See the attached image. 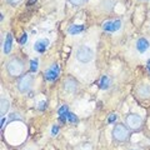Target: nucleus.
<instances>
[{
    "mask_svg": "<svg viewBox=\"0 0 150 150\" xmlns=\"http://www.w3.org/2000/svg\"><path fill=\"white\" fill-rule=\"evenodd\" d=\"M60 74V69H59V65L58 64H53L51 67L45 71V79L48 81H54L55 79H58Z\"/></svg>",
    "mask_w": 150,
    "mask_h": 150,
    "instance_id": "obj_6",
    "label": "nucleus"
},
{
    "mask_svg": "<svg viewBox=\"0 0 150 150\" xmlns=\"http://www.w3.org/2000/svg\"><path fill=\"white\" fill-rule=\"evenodd\" d=\"M110 84H111V81H110L109 76H106V75H104V76H101L100 81H99V86H100V89H103V90H105V89H108V88L110 86Z\"/></svg>",
    "mask_w": 150,
    "mask_h": 150,
    "instance_id": "obj_15",
    "label": "nucleus"
},
{
    "mask_svg": "<svg viewBox=\"0 0 150 150\" xmlns=\"http://www.w3.org/2000/svg\"><path fill=\"white\" fill-rule=\"evenodd\" d=\"M45 108H46V103H45V101H41L40 104H39V109H40V110H44Z\"/></svg>",
    "mask_w": 150,
    "mask_h": 150,
    "instance_id": "obj_25",
    "label": "nucleus"
},
{
    "mask_svg": "<svg viewBox=\"0 0 150 150\" xmlns=\"http://www.w3.org/2000/svg\"><path fill=\"white\" fill-rule=\"evenodd\" d=\"M58 114H59V116H62V115H67V114H68V106H67V105H63L62 108H59Z\"/></svg>",
    "mask_w": 150,
    "mask_h": 150,
    "instance_id": "obj_19",
    "label": "nucleus"
},
{
    "mask_svg": "<svg viewBox=\"0 0 150 150\" xmlns=\"http://www.w3.org/2000/svg\"><path fill=\"white\" fill-rule=\"evenodd\" d=\"M35 1H36V0H29V3H28V4H29V5H31V4L35 3Z\"/></svg>",
    "mask_w": 150,
    "mask_h": 150,
    "instance_id": "obj_27",
    "label": "nucleus"
},
{
    "mask_svg": "<svg viewBox=\"0 0 150 150\" xmlns=\"http://www.w3.org/2000/svg\"><path fill=\"white\" fill-rule=\"evenodd\" d=\"M11 46H13V35L9 33V34L6 35V39H5V43H4V53L5 54H9L11 51Z\"/></svg>",
    "mask_w": 150,
    "mask_h": 150,
    "instance_id": "obj_12",
    "label": "nucleus"
},
{
    "mask_svg": "<svg viewBox=\"0 0 150 150\" xmlns=\"http://www.w3.org/2000/svg\"><path fill=\"white\" fill-rule=\"evenodd\" d=\"M67 118H68V120L70 121V123H76V121H78V118H76V116H75V115L73 114V112H69V111H68Z\"/></svg>",
    "mask_w": 150,
    "mask_h": 150,
    "instance_id": "obj_18",
    "label": "nucleus"
},
{
    "mask_svg": "<svg viewBox=\"0 0 150 150\" xmlns=\"http://www.w3.org/2000/svg\"><path fill=\"white\" fill-rule=\"evenodd\" d=\"M130 137V133H129V128L124 124H116L112 129V138L116 142H125L128 140Z\"/></svg>",
    "mask_w": 150,
    "mask_h": 150,
    "instance_id": "obj_2",
    "label": "nucleus"
},
{
    "mask_svg": "<svg viewBox=\"0 0 150 150\" xmlns=\"http://www.w3.org/2000/svg\"><path fill=\"white\" fill-rule=\"evenodd\" d=\"M75 55H76V59L83 64L90 63L94 59V51L91 48H89V46H80V48L76 50V54Z\"/></svg>",
    "mask_w": 150,
    "mask_h": 150,
    "instance_id": "obj_3",
    "label": "nucleus"
},
{
    "mask_svg": "<svg viewBox=\"0 0 150 150\" xmlns=\"http://www.w3.org/2000/svg\"><path fill=\"white\" fill-rule=\"evenodd\" d=\"M6 70L11 76H20L24 71V63L18 58H11L6 63Z\"/></svg>",
    "mask_w": 150,
    "mask_h": 150,
    "instance_id": "obj_1",
    "label": "nucleus"
},
{
    "mask_svg": "<svg viewBox=\"0 0 150 150\" xmlns=\"http://www.w3.org/2000/svg\"><path fill=\"white\" fill-rule=\"evenodd\" d=\"M58 133H59V126L58 125H54L53 129H51V135H54V137H55Z\"/></svg>",
    "mask_w": 150,
    "mask_h": 150,
    "instance_id": "obj_22",
    "label": "nucleus"
},
{
    "mask_svg": "<svg viewBox=\"0 0 150 150\" xmlns=\"http://www.w3.org/2000/svg\"><path fill=\"white\" fill-rule=\"evenodd\" d=\"M125 123L126 126L130 129V130H139L143 125V119L142 116L138 115V114H129L125 119Z\"/></svg>",
    "mask_w": 150,
    "mask_h": 150,
    "instance_id": "obj_5",
    "label": "nucleus"
},
{
    "mask_svg": "<svg viewBox=\"0 0 150 150\" xmlns=\"http://www.w3.org/2000/svg\"><path fill=\"white\" fill-rule=\"evenodd\" d=\"M85 26L84 25H70L69 29H68V33L71 35H76V34H80V33L84 31Z\"/></svg>",
    "mask_w": 150,
    "mask_h": 150,
    "instance_id": "obj_13",
    "label": "nucleus"
},
{
    "mask_svg": "<svg viewBox=\"0 0 150 150\" xmlns=\"http://www.w3.org/2000/svg\"><path fill=\"white\" fill-rule=\"evenodd\" d=\"M4 124H5V118H4V116H1V125H0V128H4Z\"/></svg>",
    "mask_w": 150,
    "mask_h": 150,
    "instance_id": "obj_26",
    "label": "nucleus"
},
{
    "mask_svg": "<svg viewBox=\"0 0 150 150\" xmlns=\"http://www.w3.org/2000/svg\"><path fill=\"white\" fill-rule=\"evenodd\" d=\"M69 1L73 5H75V6H79V5H83L85 0H69Z\"/></svg>",
    "mask_w": 150,
    "mask_h": 150,
    "instance_id": "obj_21",
    "label": "nucleus"
},
{
    "mask_svg": "<svg viewBox=\"0 0 150 150\" xmlns=\"http://www.w3.org/2000/svg\"><path fill=\"white\" fill-rule=\"evenodd\" d=\"M149 48V41L145 39V38H140V39L137 41V49L140 51V53H145Z\"/></svg>",
    "mask_w": 150,
    "mask_h": 150,
    "instance_id": "obj_11",
    "label": "nucleus"
},
{
    "mask_svg": "<svg viewBox=\"0 0 150 150\" xmlns=\"http://www.w3.org/2000/svg\"><path fill=\"white\" fill-rule=\"evenodd\" d=\"M30 71L31 73H36L38 71V60L36 59L30 60Z\"/></svg>",
    "mask_w": 150,
    "mask_h": 150,
    "instance_id": "obj_17",
    "label": "nucleus"
},
{
    "mask_svg": "<svg viewBox=\"0 0 150 150\" xmlns=\"http://www.w3.org/2000/svg\"><path fill=\"white\" fill-rule=\"evenodd\" d=\"M121 26V21L120 20H110V21H105L103 24V29L105 31H110V33H114V31H118Z\"/></svg>",
    "mask_w": 150,
    "mask_h": 150,
    "instance_id": "obj_7",
    "label": "nucleus"
},
{
    "mask_svg": "<svg viewBox=\"0 0 150 150\" xmlns=\"http://www.w3.org/2000/svg\"><path fill=\"white\" fill-rule=\"evenodd\" d=\"M26 41H28V34H23L21 39H20V44H21V45H25Z\"/></svg>",
    "mask_w": 150,
    "mask_h": 150,
    "instance_id": "obj_23",
    "label": "nucleus"
},
{
    "mask_svg": "<svg viewBox=\"0 0 150 150\" xmlns=\"http://www.w3.org/2000/svg\"><path fill=\"white\" fill-rule=\"evenodd\" d=\"M33 81H34V79H33V75H30V74L23 75V76L19 79V81H18V89H19V91L23 93V94L28 93L31 89V86H33Z\"/></svg>",
    "mask_w": 150,
    "mask_h": 150,
    "instance_id": "obj_4",
    "label": "nucleus"
},
{
    "mask_svg": "<svg viewBox=\"0 0 150 150\" xmlns=\"http://www.w3.org/2000/svg\"><path fill=\"white\" fill-rule=\"evenodd\" d=\"M9 108H10V104H9V101L6 99H1V101H0V112H1V116H4L8 112Z\"/></svg>",
    "mask_w": 150,
    "mask_h": 150,
    "instance_id": "obj_14",
    "label": "nucleus"
},
{
    "mask_svg": "<svg viewBox=\"0 0 150 150\" xmlns=\"http://www.w3.org/2000/svg\"><path fill=\"white\" fill-rule=\"evenodd\" d=\"M115 3H116V0H105V3L103 4V9L104 10H106V11H109V10H111L112 9V6L115 5Z\"/></svg>",
    "mask_w": 150,
    "mask_h": 150,
    "instance_id": "obj_16",
    "label": "nucleus"
},
{
    "mask_svg": "<svg viewBox=\"0 0 150 150\" xmlns=\"http://www.w3.org/2000/svg\"><path fill=\"white\" fill-rule=\"evenodd\" d=\"M148 70H149V71H150V60H149V62H148Z\"/></svg>",
    "mask_w": 150,
    "mask_h": 150,
    "instance_id": "obj_28",
    "label": "nucleus"
},
{
    "mask_svg": "<svg viewBox=\"0 0 150 150\" xmlns=\"http://www.w3.org/2000/svg\"><path fill=\"white\" fill-rule=\"evenodd\" d=\"M116 119H118V114H115V112H111V114L109 115V118H108V123L112 124V123H115Z\"/></svg>",
    "mask_w": 150,
    "mask_h": 150,
    "instance_id": "obj_20",
    "label": "nucleus"
},
{
    "mask_svg": "<svg viewBox=\"0 0 150 150\" xmlns=\"http://www.w3.org/2000/svg\"><path fill=\"white\" fill-rule=\"evenodd\" d=\"M137 94L142 99H149L150 98V85L149 84H140L137 88Z\"/></svg>",
    "mask_w": 150,
    "mask_h": 150,
    "instance_id": "obj_9",
    "label": "nucleus"
},
{
    "mask_svg": "<svg viewBox=\"0 0 150 150\" xmlns=\"http://www.w3.org/2000/svg\"><path fill=\"white\" fill-rule=\"evenodd\" d=\"M6 1L9 3V4H11V5H16V4H19L21 1V0H6Z\"/></svg>",
    "mask_w": 150,
    "mask_h": 150,
    "instance_id": "obj_24",
    "label": "nucleus"
},
{
    "mask_svg": "<svg viewBox=\"0 0 150 150\" xmlns=\"http://www.w3.org/2000/svg\"><path fill=\"white\" fill-rule=\"evenodd\" d=\"M64 90L68 93H75L78 90V81L74 80L73 78H67L64 80Z\"/></svg>",
    "mask_w": 150,
    "mask_h": 150,
    "instance_id": "obj_8",
    "label": "nucleus"
},
{
    "mask_svg": "<svg viewBox=\"0 0 150 150\" xmlns=\"http://www.w3.org/2000/svg\"><path fill=\"white\" fill-rule=\"evenodd\" d=\"M48 46H49V40L48 39H39L34 44V50L38 51V53H40V54H43L44 51L48 49Z\"/></svg>",
    "mask_w": 150,
    "mask_h": 150,
    "instance_id": "obj_10",
    "label": "nucleus"
}]
</instances>
